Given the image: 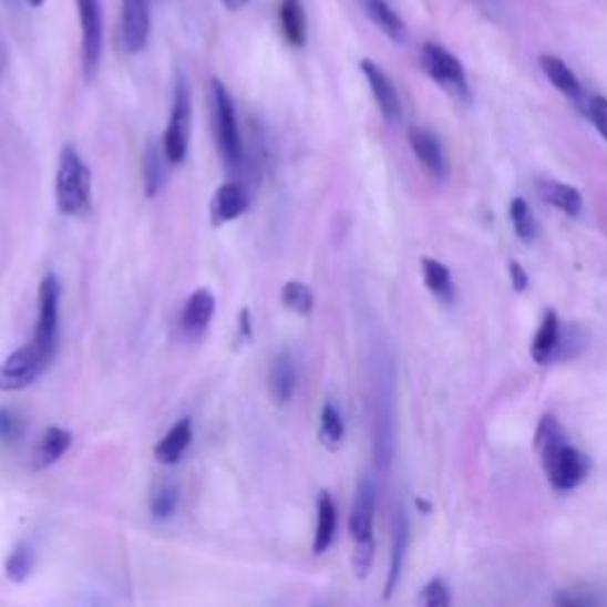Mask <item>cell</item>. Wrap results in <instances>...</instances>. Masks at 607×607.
<instances>
[{
    "label": "cell",
    "instance_id": "6da1fadb",
    "mask_svg": "<svg viewBox=\"0 0 607 607\" xmlns=\"http://www.w3.org/2000/svg\"><path fill=\"white\" fill-rule=\"evenodd\" d=\"M534 446L555 492H572L586 482L591 472V459L569 444L563 423L553 413H546L538 423Z\"/></svg>",
    "mask_w": 607,
    "mask_h": 607
},
{
    "label": "cell",
    "instance_id": "7a4b0ae2",
    "mask_svg": "<svg viewBox=\"0 0 607 607\" xmlns=\"http://www.w3.org/2000/svg\"><path fill=\"white\" fill-rule=\"evenodd\" d=\"M55 202L64 216H83L91 207V168L72 145L60 152Z\"/></svg>",
    "mask_w": 607,
    "mask_h": 607
},
{
    "label": "cell",
    "instance_id": "3957f363",
    "mask_svg": "<svg viewBox=\"0 0 607 607\" xmlns=\"http://www.w3.org/2000/svg\"><path fill=\"white\" fill-rule=\"evenodd\" d=\"M212 122L216 145L228 168H240L245 162L243 133L238 126V112H235L233 95L224 86L222 79H212Z\"/></svg>",
    "mask_w": 607,
    "mask_h": 607
},
{
    "label": "cell",
    "instance_id": "277c9868",
    "mask_svg": "<svg viewBox=\"0 0 607 607\" xmlns=\"http://www.w3.org/2000/svg\"><path fill=\"white\" fill-rule=\"evenodd\" d=\"M60 278L55 274H48L39 285V316L29 342L33 349L41 351L48 361L55 359L60 347Z\"/></svg>",
    "mask_w": 607,
    "mask_h": 607
},
{
    "label": "cell",
    "instance_id": "5b68a950",
    "mask_svg": "<svg viewBox=\"0 0 607 607\" xmlns=\"http://www.w3.org/2000/svg\"><path fill=\"white\" fill-rule=\"evenodd\" d=\"M191 128H193V95H191L188 81H185V76L181 74L176 79L174 105H172V114H168V126L162 138V150L168 164H181L185 155H188Z\"/></svg>",
    "mask_w": 607,
    "mask_h": 607
},
{
    "label": "cell",
    "instance_id": "8992f818",
    "mask_svg": "<svg viewBox=\"0 0 607 607\" xmlns=\"http://www.w3.org/2000/svg\"><path fill=\"white\" fill-rule=\"evenodd\" d=\"M420 64H423L425 74L440 83L444 91H449L451 95L461 97V100H470V83H467V74L463 62L451 55L449 50L440 43H425L420 48Z\"/></svg>",
    "mask_w": 607,
    "mask_h": 607
},
{
    "label": "cell",
    "instance_id": "52a82bcc",
    "mask_svg": "<svg viewBox=\"0 0 607 607\" xmlns=\"http://www.w3.org/2000/svg\"><path fill=\"white\" fill-rule=\"evenodd\" d=\"M79 24H81V64L83 76L93 81L97 74L100 60H103L105 27H103V6L100 0H76Z\"/></svg>",
    "mask_w": 607,
    "mask_h": 607
},
{
    "label": "cell",
    "instance_id": "ba28073f",
    "mask_svg": "<svg viewBox=\"0 0 607 607\" xmlns=\"http://www.w3.org/2000/svg\"><path fill=\"white\" fill-rule=\"evenodd\" d=\"M50 363L41 351L33 349L31 344H24L0 363V392H22L27 387L37 382Z\"/></svg>",
    "mask_w": 607,
    "mask_h": 607
},
{
    "label": "cell",
    "instance_id": "9c48e42d",
    "mask_svg": "<svg viewBox=\"0 0 607 607\" xmlns=\"http://www.w3.org/2000/svg\"><path fill=\"white\" fill-rule=\"evenodd\" d=\"M361 72L368 81L370 93H373L380 114L384 116L387 124H399L401 122V97L394 86V81L390 79L382 66L373 60H361Z\"/></svg>",
    "mask_w": 607,
    "mask_h": 607
},
{
    "label": "cell",
    "instance_id": "30bf717a",
    "mask_svg": "<svg viewBox=\"0 0 607 607\" xmlns=\"http://www.w3.org/2000/svg\"><path fill=\"white\" fill-rule=\"evenodd\" d=\"M373 519H375V486L370 480H361L357 486V496L351 503L349 532L353 544L375 542L373 538Z\"/></svg>",
    "mask_w": 607,
    "mask_h": 607
},
{
    "label": "cell",
    "instance_id": "8fae6325",
    "mask_svg": "<svg viewBox=\"0 0 607 607\" xmlns=\"http://www.w3.org/2000/svg\"><path fill=\"white\" fill-rule=\"evenodd\" d=\"M150 6L147 0H124L122 3V41L126 53L136 55L150 39Z\"/></svg>",
    "mask_w": 607,
    "mask_h": 607
},
{
    "label": "cell",
    "instance_id": "7c38bea8",
    "mask_svg": "<svg viewBox=\"0 0 607 607\" xmlns=\"http://www.w3.org/2000/svg\"><path fill=\"white\" fill-rule=\"evenodd\" d=\"M409 143H411V150H413V155L418 157V162L423 164L436 181L446 178V174H449L446 152L442 147V141L436 138L430 128L411 126L409 128Z\"/></svg>",
    "mask_w": 607,
    "mask_h": 607
},
{
    "label": "cell",
    "instance_id": "4fadbf2b",
    "mask_svg": "<svg viewBox=\"0 0 607 607\" xmlns=\"http://www.w3.org/2000/svg\"><path fill=\"white\" fill-rule=\"evenodd\" d=\"M538 66H542V72L546 74V79L553 83V86L558 89L579 112L586 114L588 97L584 93V86H582V81L577 79V74L572 72L569 66L555 55H542V58H538Z\"/></svg>",
    "mask_w": 607,
    "mask_h": 607
},
{
    "label": "cell",
    "instance_id": "5bb4252c",
    "mask_svg": "<svg viewBox=\"0 0 607 607\" xmlns=\"http://www.w3.org/2000/svg\"><path fill=\"white\" fill-rule=\"evenodd\" d=\"M216 311V297L209 288H199L195 290L188 301H185V307L181 311V330L185 337H195L205 335V330L209 328L212 318Z\"/></svg>",
    "mask_w": 607,
    "mask_h": 607
},
{
    "label": "cell",
    "instance_id": "9a60e30c",
    "mask_svg": "<svg viewBox=\"0 0 607 607\" xmlns=\"http://www.w3.org/2000/svg\"><path fill=\"white\" fill-rule=\"evenodd\" d=\"M409 542H411L409 515L403 508H397L394 522H392V553H390V572H387V584H384V598H392V594L397 591L403 563H407Z\"/></svg>",
    "mask_w": 607,
    "mask_h": 607
},
{
    "label": "cell",
    "instance_id": "2e32d148",
    "mask_svg": "<svg viewBox=\"0 0 607 607\" xmlns=\"http://www.w3.org/2000/svg\"><path fill=\"white\" fill-rule=\"evenodd\" d=\"M249 209V193L243 183H224L212 197V224L224 226Z\"/></svg>",
    "mask_w": 607,
    "mask_h": 607
},
{
    "label": "cell",
    "instance_id": "e0dca14e",
    "mask_svg": "<svg viewBox=\"0 0 607 607\" xmlns=\"http://www.w3.org/2000/svg\"><path fill=\"white\" fill-rule=\"evenodd\" d=\"M563 342V330H560V318L553 309H548L542 318V326H538L534 342H532V359L538 366H548L551 361L558 359Z\"/></svg>",
    "mask_w": 607,
    "mask_h": 607
},
{
    "label": "cell",
    "instance_id": "ac0fdd59",
    "mask_svg": "<svg viewBox=\"0 0 607 607\" xmlns=\"http://www.w3.org/2000/svg\"><path fill=\"white\" fill-rule=\"evenodd\" d=\"M536 191H538V195H542L546 205L563 212L565 216H569V218L582 216L584 197L575 188V185H567V183L555 181V178H542L536 183Z\"/></svg>",
    "mask_w": 607,
    "mask_h": 607
},
{
    "label": "cell",
    "instance_id": "d6986e66",
    "mask_svg": "<svg viewBox=\"0 0 607 607\" xmlns=\"http://www.w3.org/2000/svg\"><path fill=\"white\" fill-rule=\"evenodd\" d=\"M366 14L373 22L387 39H392L394 43H403L409 39V27L401 20V14L387 3V0H361Z\"/></svg>",
    "mask_w": 607,
    "mask_h": 607
},
{
    "label": "cell",
    "instance_id": "ffe728a7",
    "mask_svg": "<svg viewBox=\"0 0 607 607\" xmlns=\"http://www.w3.org/2000/svg\"><path fill=\"white\" fill-rule=\"evenodd\" d=\"M193 442V420L183 418L168 430L155 446V459L164 465H176Z\"/></svg>",
    "mask_w": 607,
    "mask_h": 607
},
{
    "label": "cell",
    "instance_id": "44dd1931",
    "mask_svg": "<svg viewBox=\"0 0 607 607\" xmlns=\"http://www.w3.org/2000/svg\"><path fill=\"white\" fill-rule=\"evenodd\" d=\"M268 387H271V397L278 403H288L297 390V363L290 353H280L271 366V375H268Z\"/></svg>",
    "mask_w": 607,
    "mask_h": 607
},
{
    "label": "cell",
    "instance_id": "7402d4cb",
    "mask_svg": "<svg viewBox=\"0 0 607 607\" xmlns=\"http://www.w3.org/2000/svg\"><path fill=\"white\" fill-rule=\"evenodd\" d=\"M316 511H318V517H316V534H313V553L323 555L332 546L335 532H337V508L328 492L318 496Z\"/></svg>",
    "mask_w": 607,
    "mask_h": 607
},
{
    "label": "cell",
    "instance_id": "603a6c76",
    "mask_svg": "<svg viewBox=\"0 0 607 607\" xmlns=\"http://www.w3.org/2000/svg\"><path fill=\"white\" fill-rule=\"evenodd\" d=\"M280 27L292 48L307 45V12L301 0H280Z\"/></svg>",
    "mask_w": 607,
    "mask_h": 607
},
{
    "label": "cell",
    "instance_id": "cb8c5ba5",
    "mask_svg": "<svg viewBox=\"0 0 607 607\" xmlns=\"http://www.w3.org/2000/svg\"><path fill=\"white\" fill-rule=\"evenodd\" d=\"M166 164L168 160L164 155V150L155 141H150L143 152V185L147 197H157V193L162 191L166 178Z\"/></svg>",
    "mask_w": 607,
    "mask_h": 607
},
{
    "label": "cell",
    "instance_id": "d4e9b609",
    "mask_svg": "<svg viewBox=\"0 0 607 607\" xmlns=\"http://www.w3.org/2000/svg\"><path fill=\"white\" fill-rule=\"evenodd\" d=\"M420 266H423V280L428 285V290L440 301L453 304L455 301V285H453L449 266H444L442 261H436L432 257H423Z\"/></svg>",
    "mask_w": 607,
    "mask_h": 607
},
{
    "label": "cell",
    "instance_id": "484cf974",
    "mask_svg": "<svg viewBox=\"0 0 607 607\" xmlns=\"http://www.w3.org/2000/svg\"><path fill=\"white\" fill-rule=\"evenodd\" d=\"M318 436H320V444L330 451L340 449L344 442V420H342V413H340V409H337L335 401H326L323 411H320Z\"/></svg>",
    "mask_w": 607,
    "mask_h": 607
},
{
    "label": "cell",
    "instance_id": "4316f807",
    "mask_svg": "<svg viewBox=\"0 0 607 607\" xmlns=\"http://www.w3.org/2000/svg\"><path fill=\"white\" fill-rule=\"evenodd\" d=\"M72 446V434L62 430V428H48V432L43 434V440L39 444V451H37V459H39V465L41 467H48L58 463L62 455L70 451Z\"/></svg>",
    "mask_w": 607,
    "mask_h": 607
},
{
    "label": "cell",
    "instance_id": "83f0119b",
    "mask_svg": "<svg viewBox=\"0 0 607 607\" xmlns=\"http://www.w3.org/2000/svg\"><path fill=\"white\" fill-rule=\"evenodd\" d=\"M511 224H513V230H515V235L522 243H532L536 238L538 226H536V218H534L525 197H513V202H511Z\"/></svg>",
    "mask_w": 607,
    "mask_h": 607
},
{
    "label": "cell",
    "instance_id": "f1b7e54d",
    "mask_svg": "<svg viewBox=\"0 0 607 607\" xmlns=\"http://www.w3.org/2000/svg\"><path fill=\"white\" fill-rule=\"evenodd\" d=\"M280 299H282L285 307H288L295 313H299V316H309L313 311V292H311L309 285H304L299 280L285 282Z\"/></svg>",
    "mask_w": 607,
    "mask_h": 607
},
{
    "label": "cell",
    "instance_id": "f546056e",
    "mask_svg": "<svg viewBox=\"0 0 607 607\" xmlns=\"http://www.w3.org/2000/svg\"><path fill=\"white\" fill-rule=\"evenodd\" d=\"M33 567V555L29 546H17L6 560V577L14 584H22Z\"/></svg>",
    "mask_w": 607,
    "mask_h": 607
},
{
    "label": "cell",
    "instance_id": "4dcf8cb0",
    "mask_svg": "<svg viewBox=\"0 0 607 607\" xmlns=\"http://www.w3.org/2000/svg\"><path fill=\"white\" fill-rule=\"evenodd\" d=\"M150 508H152V515H155L157 519L172 517L178 508V488L174 484H164L162 488H157V492L152 494Z\"/></svg>",
    "mask_w": 607,
    "mask_h": 607
},
{
    "label": "cell",
    "instance_id": "1f68e13d",
    "mask_svg": "<svg viewBox=\"0 0 607 607\" xmlns=\"http://www.w3.org/2000/svg\"><path fill=\"white\" fill-rule=\"evenodd\" d=\"M553 607H605V598L598 591H558L553 596Z\"/></svg>",
    "mask_w": 607,
    "mask_h": 607
},
{
    "label": "cell",
    "instance_id": "d6a6232c",
    "mask_svg": "<svg viewBox=\"0 0 607 607\" xmlns=\"http://www.w3.org/2000/svg\"><path fill=\"white\" fill-rule=\"evenodd\" d=\"M24 430H27V423L20 413H17L14 409H0V442L14 444L17 440H22Z\"/></svg>",
    "mask_w": 607,
    "mask_h": 607
},
{
    "label": "cell",
    "instance_id": "836d02e7",
    "mask_svg": "<svg viewBox=\"0 0 607 607\" xmlns=\"http://www.w3.org/2000/svg\"><path fill=\"white\" fill-rule=\"evenodd\" d=\"M418 607H451V591L442 579H430L418 596Z\"/></svg>",
    "mask_w": 607,
    "mask_h": 607
},
{
    "label": "cell",
    "instance_id": "e575fe53",
    "mask_svg": "<svg viewBox=\"0 0 607 607\" xmlns=\"http://www.w3.org/2000/svg\"><path fill=\"white\" fill-rule=\"evenodd\" d=\"M586 116L591 120L596 131L607 141V97L603 95H591L586 103Z\"/></svg>",
    "mask_w": 607,
    "mask_h": 607
},
{
    "label": "cell",
    "instance_id": "d590c367",
    "mask_svg": "<svg viewBox=\"0 0 607 607\" xmlns=\"http://www.w3.org/2000/svg\"><path fill=\"white\" fill-rule=\"evenodd\" d=\"M511 268V282H513V290L517 292H525L529 288V276L525 271V266H522L519 261H511L508 264Z\"/></svg>",
    "mask_w": 607,
    "mask_h": 607
},
{
    "label": "cell",
    "instance_id": "8d00e7d4",
    "mask_svg": "<svg viewBox=\"0 0 607 607\" xmlns=\"http://www.w3.org/2000/svg\"><path fill=\"white\" fill-rule=\"evenodd\" d=\"M240 337L243 340H251V318H249V311L243 309L240 311Z\"/></svg>",
    "mask_w": 607,
    "mask_h": 607
},
{
    "label": "cell",
    "instance_id": "74e56055",
    "mask_svg": "<svg viewBox=\"0 0 607 607\" xmlns=\"http://www.w3.org/2000/svg\"><path fill=\"white\" fill-rule=\"evenodd\" d=\"M247 3H249V0H224V6L228 10H243Z\"/></svg>",
    "mask_w": 607,
    "mask_h": 607
},
{
    "label": "cell",
    "instance_id": "f35d334b",
    "mask_svg": "<svg viewBox=\"0 0 607 607\" xmlns=\"http://www.w3.org/2000/svg\"><path fill=\"white\" fill-rule=\"evenodd\" d=\"M27 3H29L31 8H41V6L45 3V0H27Z\"/></svg>",
    "mask_w": 607,
    "mask_h": 607
},
{
    "label": "cell",
    "instance_id": "ab89813d",
    "mask_svg": "<svg viewBox=\"0 0 607 607\" xmlns=\"http://www.w3.org/2000/svg\"><path fill=\"white\" fill-rule=\"evenodd\" d=\"M313 607H323V605H313Z\"/></svg>",
    "mask_w": 607,
    "mask_h": 607
}]
</instances>
